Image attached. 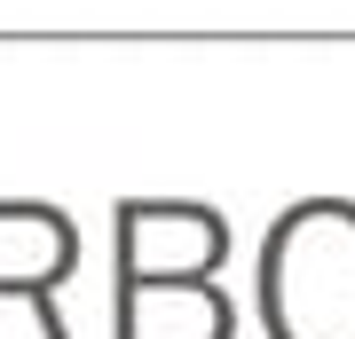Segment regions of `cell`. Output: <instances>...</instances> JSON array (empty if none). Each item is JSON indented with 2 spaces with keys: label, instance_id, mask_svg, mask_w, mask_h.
Returning a JSON list of instances; mask_svg holds the SVG:
<instances>
[{
  "label": "cell",
  "instance_id": "1",
  "mask_svg": "<svg viewBox=\"0 0 355 339\" xmlns=\"http://www.w3.org/2000/svg\"><path fill=\"white\" fill-rule=\"evenodd\" d=\"M253 308L268 339H355V198H300L268 221Z\"/></svg>",
  "mask_w": 355,
  "mask_h": 339
},
{
  "label": "cell",
  "instance_id": "2",
  "mask_svg": "<svg viewBox=\"0 0 355 339\" xmlns=\"http://www.w3.org/2000/svg\"><path fill=\"white\" fill-rule=\"evenodd\" d=\"M111 237H119L111 284H214L221 261L237 252L229 221L214 205H190V198H119Z\"/></svg>",
  "mask_w": 355,
  "mask_h": 339
},
{
  "label": "cell",
  "instance_id": "3",
  "mask_svg": "<svg viewBox=\"0 0 355 339\" xmlns=\"http://www.w3.org/2000/svg\"><path fill=\"white\" fill-rule=\"evenodd\" d=\"M79 268V229L64 205L0 198V292L24 308H55V284Z\"/></svg>",
  "mask_w": 355,
  "mask_h": 339
},
{
  "label": "cell",
  "instance_id": "4",
  "mask_svg": "<svg viewBox=\"0 0 355 339\" xmlns=\"http://www.w3.org/2000/svg\"><path fill=\"white\" fill-rule=\"evenodd\" d=\"M111 339H237L221 284H111Z\"/></svg>",
  "mask_w": 355,
  "mask_h": 339
}]
</instances>
